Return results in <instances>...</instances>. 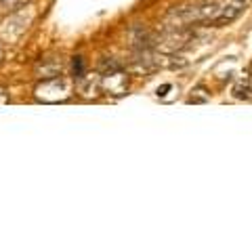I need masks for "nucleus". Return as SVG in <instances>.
Returning a JSON list of instances; mask_svg holds the SVG:
<instances>
[{"instance_id":"nucleus-3","label":"nucleus","mask_w":252,"mask_h":252,"mask_svg":"<svg viewBox=\"0 0 252 252\" xmlns=\"http://www.w3.org/2000/svg\"><path fill=\"white\" fill-rule=\"evenodd\" d=\"M32 17H34V15H32ZM32 17H28V19H26V15H23V13L13 15V17L6 19L4 28H0V36H4V38H9V40H13V30H15V28H17L19 36H21L23 32L28 30V23L32 21Z\"/></svg>"},{"instance_id":"nucleus-1","label":"nucleus","mask_w":252,"mask_h":252,"mask_svg":"<svg viewBox=\"0 0 252 252\" xmlns=\"http://www.w3.org/2000/svg\"><path fill=\"white\" fill-rule=\"evenodd\" d=\"M72 93V80L65 76H53V78H44L42 84L36 86V99L44 101V103H59L65 101Z\"/></svg>"},{"instance_id":"nucleus-6","label":"nucleus","mask_w":252,"mask_h":252,"mask_svg":"<svg viewBox=\"0 0 252 252\" xmlns=\"http://www.w3.org/2000/svg\"><path fill=\"white\" fill-rule=\"evenodd\" d=\"M0 59H2V49H0Z\"/></svg>"},{"instance_id":"nucleus-4","label":"nucleus","mask_w":252,"mask_h":252,"mask_svg":"<svg viewBox=\"0 0 252 252\" xmlns=\"http://www.w3.org/2000/svg\"><path fill=\"white\" fill-rule=\"evenodd\" d=\"M74 72H76L78 78L82 76V72H84V67H82V57H76V59H74Z\"/></svg>"},{"instance_id":"nucleus-2","label":"nucleus","mask_w":252,"mask_h":252,"mask_svg":"<svg viewBox=\"0 0 252 252\" xmlns=\"http://www.w3.org/2000/svg\"><path fill=\"white\" fill-rule=\"evenodd\" d=\"M101 86L105 91H109L112 94H124L126 93V76L122 69H114V72H103V78H101Z\"/></svg>"},{"instance_id":"nucleus-5","label":"nucleus","mask_w":252,"mask_h":252,"mask_svg":"<svg viewBox=\"0 0 252 252\" xmlns=\"http://www.w3.org/2000/svg\"><path fill=\"white\" fill-rule=\"evenodd\" d=\"M6 101H9V94H6L4 89H0V103H6Z\"/></svg>"}]
</instances>
